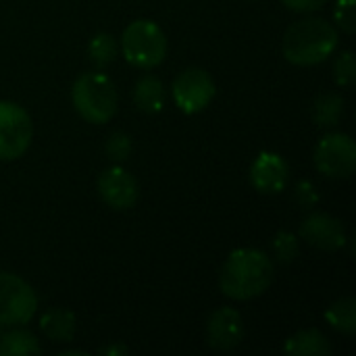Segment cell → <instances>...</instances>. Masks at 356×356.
Segmentation results:
<instances>
[{"mask_svg":"<svg viewBox=\"0 0 356 356\" xmlns=\"http://www.w3.org/2000/svg\"><path fill=\"white\" fill-rule=\"evenodd\" d=\"M273 284V261L257 248L234 250L221 267L219 288L234 300H250Z\"/></svg>","mask_w":356,"mask_h":356,"instance_id":"6da1fadb","label":"cell"},{"mask_svg":"<svg viewBox=\"0 0 356 356\" xmlns=\"http://www.w3.org/2000/svg\"><path fill=\"white\" fill-rule=\"evenodd\" d=\"M338 46V29L323 19L296 21L284 35V56L300 67L323 63Z\"/></svg>","mask_w":356,"mask_h":356,"instance_id":"7a4b0ae2","label":"cell"},{"mask_svg":"<svg viewBox=\"0 0 356 356\" xmlns=\"http://www.w3.org/2000/svg\"><path fill=\"white\" fill-rule=\"evenodd\" d=\"M75 111L90 123H106L117 113V90L106 73H81L71 88Z\"/></svg>","mask_w":356,"mask_h":356,"instance_id":"3957f363","label":"cell"},{"mask_svg":"<svg viewBox=\"0 0 356 356\" xmlns=\"http://www.w3.org/2000/svg\"><path fill=\"white\" fill-rule=\"evenodd\" d=\"M123 56L138 69H152L165 60L167 35L150 19H138L123 29L121 35Z\"/></svg>","mask_w":356,"mask_h":356,"instance_id":"277c9868","label":"cell"},{"mask_svg":"<svg viewBox=\"0 0 356 356\" xmlns=\"http://www.w3.org/2000/svg\"><path fill=\"white\" fill-rule=\"evenodd\" d=\"M38 311L33 288L13 273H0V325H25Z\"/></svg>","mask_w":356,"mask_h":356,"instance_id":"5b68a950","label":"cell"},{"mask_svg":"<svg viewBox=\"0 0 356 356\" xmlns=\"http://www.w3.org/2000/svg\"><path fill=\"white\" fill-rule=\"evenodd\" d=\"M33 125L27 111L15 102L0 100V161L19 159L31 144Z\"/></svg>","mask_w":356,"mask_h":356,"instance_id":"8992f818","label":"cell"},{"mask_svg":"<svg viewBox=\"0 0 356 356\" xmlns=\"http://www.w3.org/2000/svg\"><path fill=\"white\" fill-rule=\"evenodd\" d=\"M315 165L327 177H350L356 169V144L348 134H327L315 148Z\"/></svg>","mask_w":356,"mask_h":356,"instance_id":"52a82bcc","label":"cell"},{"mask_svg":"<svg viewBox=\"0 0 356 356\" xmlns=\"http://www.w3.org/2000/svg\"><path fill=\"white\" fill-rule=\"evenodd\" d=\"M215 81L204 69H186L173 81V100L186 115L204 111L215 98Z\"/></svg>","mask_w":356,"mask_h":356,"instance_id":"ba28073f","label":"cell"},{"mask_svg":"<svg viewBox=\"0 0 356 356\" xmlns=\"http://www.w3.org/2000/svg\"><path fill=\"white\" fill-rule=\"evenodd\" d=\"M98 192H100L102 200L111 209H117V211L131 209L140 196V188H138L136 177L119 165L108 167L100 173Z\"/></svg>","mask_w":356,"mask_h":356,"instance_id":"9c48e42d","label":"cell"},{"mask_svg":"<svg viewBox=\"0 0 356 356\" xmlns=\"http://www.w3.org/2000/svg\"><path fill=\"white\" fill-rule=\"evenodd\" d=\"M290 177L288 163L277 152H261L250 167V181L261 194H280Z\"/></svg>","mask_w":356,"mask_h":356,"instance_id":"30bf717a","label":"cell"},{"mask_svg":"<svg viewBox=\"0 0 356 356\" xmlns=\"http://www.w3.org/2000/svg\"><path fill=\"white\" fill-rule=\"evenodd\" d=\"M300 236L321 250H340L346 244V232L342 221L325 213H315L307 217L300 225Z\"/></svg>","mask_w":356,"mask_h":356,"instance_id":"8fae6325","label":"cell"},{"mask_svg":"<svg viewBox=\"0 0 356 356\" xmlns=\"http://www.w3.org/2000/svg\"><path fill=\"white\" fill-rule=\"evenodd\" d=\"M244 338L242 317L236 309H217L207 323V340L215 350H232Z\"/></svg>","mask_w":356,"mask_h":356,"instance_id":"7c38bea8","label":"cell"},{"mask_svg":"<svg viewBox=\"0 0 356 356\" xmlns=\"http://www.w3.org/2000/svg\"><path fill=\"white\" fill-rule=\"evenodd\" d=\"M40 327L52 342H71L75 334V315L67 309H50L42 315Z\"/></svg>","mask_w":356,"mask_h":356,"instance_id":"4fadbf2b","label":"cell"},{"mask_svg":"<svg viewBox=\"0 0 356 356\" xmlns=\"http://www.w3.org/2000/svg\"><path fill=\"white\" fill-rule=\"evenodd\" d=\"M284 350L294 356H325L332 353V346L319 330H302L286 342Z\"/></svg>","mask_w":356,"mask_h":356,"instance_id":"5bb4252c","label":"cell"},{"mask_svg":"<svg viewBox=\"0 0 356 356\" xmlns=\"http://www.w3.org/2000/svg\"><path fill=\"white\" fill-rule=\"evenodd\" d=\"M134 100H136L140 111H144V113H159L165 106V88H163V83L156 77L146 75V77H142L136 83Z\"/></svg>","mask_w":356,"mask_h":356,"instance_id":"9a60e30c","label":"cell"},{"mask_svg":"<svg viewBox=\"0 0 356 356\" xmlns=\"http://www.w3.org/2000/svg\"><path fill=\"white\" fill-rule=\"evenodd\" d=\"M42 348L33 334L27 330H13L0 338V356H27L40 355Z\"/></svg>","mask_w":356,"mask_h":356,"instance_id":"2e32d148","label":"cell"},{"mask_svg":"<svg viewBox=\"0 0 356 356\" xmlns=\"http://www.w3.org/2000/svg\"><path fill=\"white\" fill-rule=\"evenodd\" d=\"M327 323L342 332V334H355L356 332V300L353 296L336 300L327 311H325Z\"/></svg>","mask_w":356,"mask_h":356,"instance_id":"e0dca14e","label":"cell"},{"mask_svg":"<svg viewBox=\"0 0 356 356\" xmlns=\"http://www.w3.org/2000/svg\"><path fill=\"white\" fill-rule=\"evenodd\" d=\"M344 111V100L338 94L319 96L313 108V119L319 127H334Z\"/></svg>","mask_w":356,"mask_h":356,"instance_id":"ac0fdd59","label":"cell"},{"mask_svg":"<svg viewBox=\"0 0 356 356\" xmlns=\"http://www.w3.org/2000/svg\"><path fill=\"white\" fill-rule=\"evenodd\" d=\"M88 56L98 67H104V65L113 63L115 56H117V40L111 33H96L90 40Z\"/></svg>","mask_w":356,"mask_h":356,"instance_id":"d6986e66","label":"cell"},{"mask_svg":"<svg viewBox=\"0 0 356 356\" xmlns=\"http://www.w3.org/2000/svg\"><path fill=\"white\" fill-rule=\"evenodd\" d=\"M273 250L280 263H292L298 257V240L290 232H277L273 240Z\"/></svg>","mask_w":356,"mask_h":356,"instance_id":"ffe728a7","label":"cell"},{"mask_svg":"<svg viewBox=\"0 0 356 356\" xmlns=\"http://www.w3.org/2000/svg\"><path fill=\"white\" fill-rule=\"evenodd\" d=\"M356 75V65H355V54L350 50L342 52L336 63H334V77H336V83L340 86H350L355 81Z\"/></svg>","mask_w":356,"mask_h":356,"instance_id":"44dd1931","label":"cell"},{"mask_svg":"<svg viewBox=\"0 0 356 356\" xmlns=\"http://www.w3.org/2000/svg\"><path fill=\"white\" fill-rule=\"evenodd\" d=\"M106 154L117 163L129 159V154H131V138L127 134H123V131H115L106 140Z\"/></svg>","mask_w":356,"mask_h":356,"instance_id":"7402d4cb","label":"cell"},{"mask_svg":"<svg viewBox=\"0 0 356 356\" xmlns=\"http://www.w3.org/2000/svg\"><path fill=\"white\" fill-rule=\"evenodd\" d=\"M356 0H338L336 2V23L340 25L342 31L353 33L356 27V15H355Z\"/></svg>","mask_w":356,"mask_h":356,"instance_id":"603a6c76","label":"cell"},{"mask_svg":"<svg viewBox=\"0 0 356 356\" xmlns=\"http://www.w3.org/2000/svg\"><path fill=\"white\" fill-rule=\"evenodd\" d=\"M296 198H298V202H300L302 207H313V204L317 202V192H315L313 184L300 181V184L296 186Z\"/></svg>","mask_w":356,"mask_h":356,"instance_id":"cb8c5ba5","label":"cell"},{"mask_svg":"<svg viewBox=\"0 0 356 356\" xmlns=\"http://www.w3.org/2000/svg\"><path fill=\"white\" fill-rule=\"evenodd\" d=\"M327 0H284L286 6H290L292 10H300V13H309V10H317L325 4Z\"/></svg>","mask_w":356,"mask_h":356,"instance_id":"d4e9b609","label":"cell"},{"mask_svg":"<svg viewBox=\"0 0 356 356\" xmlns=\"http://www.w3.org/2000/svg\"><path fill=\"white\" fill-rule=\"evenodd\" d=\"M100 353H102V355H125V353H127V348L119 344V346H108V348H102Z\"/></svg>","mask_w":356,"mask_h":356,"instance_id":"484cf974","label":"cell"}]
</instances>
